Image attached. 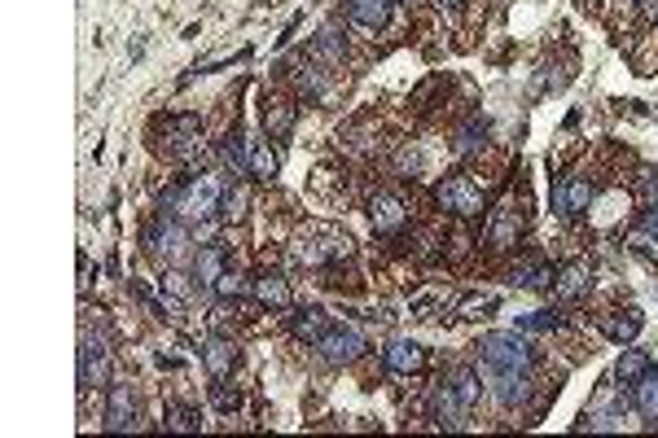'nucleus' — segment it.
Here are the masks:
<instances>
[{
	"label": "nucleus",
	"instance_id": "obj_6",
	"mask_svg": "<svg viewBox=\"0 0 658 438\" xmlns=\"http://www.w3.org/2000/svg\"><path fill=\"white\" fill-rule=\"evenodd\" d=\"M518 237H523V211H518V202H501L487 219V245L496 254H505L518 245Z\"/></svg>",
	"mask_w": 658,
	"mask_h": 438
},
{
	"label": "nucleus",
	"instance_id": "obj_39",
	"mask_svg": "<svg viewBox=\"0 0 658 438\" xmlns=\"http://www.w3.org/2000/svg\"><path fill=\"white\" fill-rule=\"evenodd\" d=\"M479 136H487V127H483V123H474V127H465V132H461V145H456V149H461V154L479 149V145H483Z\"/></svg>",
	"mask_w": 658,
	"mask_h": 438
},
{
	"label": "nucleus",
	"instance_id": "obj_38",
	"mask_svg": "<svg viewBox=\"0 0 658 438\" xmlns=\"http://www.w3.org/2000/svg\"><path fill=\"white\" fill-rule=\"evenodd\" d=\"M501 307V298L492 294V298H465L461 303V316H474V312H496Z\"/></svg>",
	"mask_w": 658,
	"mask_h": 438
},
{
	"label": "nucleus",
	"instance_id": "obj_30",
	"mask_svg": "<svg viewBox=\"0 0 658 438\" xmlns=\"http://www.w3.org/2000/svg\"><path fill=\"white\" fill-rule=\"evenodd\" d=\"M163 425L176 430V434H189V430H198V413L189 403H167L163 408Z\"/></svg>",
	"mask_w": 658,
	"mask_h": 438
},
{
	"label": "nucleus",
	"instance_id": "obj_28",
	"mask_svg": "<svg viewBox=\"0 0 658 438\" xmlns=\"http://www.w3.org/2000/svg\"><path fill=\"white\" fill-rule=\"evenodd\" d=\"M246 175H254V180H273L277 175V158H273V149H268V141H251V167H246Z\"/></svg>",
	"mask_w": 658,
	"mask_h": 438
},
{
	"label": "nucleus",
	"instance_id": "obj_22",
	"mask_svg": "<svg viewBox=\"0 0 658 438\" xmlns=\"http://www.w3.org/2000/svg\"><path fill=\"white\" fill-rule=\"evenodd\" d=\"M645 329V316L636 312V307H623V312H610V320H606V333H610V342H619V346H628V342L636 338Z\"/></svg>",
	"mask_w": 658,
	"mask_h": 438
},
{
	"label": "nucleus",
	"instance_id": "obj_21",
	"mask_svg": "<svg viewBox=\"0 0 658 438\" xmlns=\"http://www.w3.org/2000/svg\"><path fill=\"white\" fill-rule=\"evenodd\" d=\"M264 127H268L273 141H285V136L294 132V105L281 97H268L264 101Z\"/></svg>",
	"mask_w": 658,
	"mask_h": 438
},
{
	"label": "nucleus",
	"instance_id": "obj_5",
	"mask_svg": "<svg viewBox=\"0 0 658 438\" xmlns=\"http://www.w3.org/2000/svg\"><path fill=\"white\" fill-rule=\"evenodd\" d=\"M431 413H434V425H439V430H465L470 408H465V399L456 394L453 377H444V382L431 390Z\"/></svg>",
	"mask_w": 658,
	"mask_h": 438
},
{
	"label": "nucleus",
	"instance_id": "obj_27",
	"mask_svg": "<svg viewBox=\"0 0 658 438\" xmlns=\"http://www.w3.org/2000/svg\"><path fill=\"white\" fill-rule=\"evenodd\" d=\"M312 57H321V62H329V66H343V57H347L343 35H338L334 26H321V31H316V40H312Z\"/></svg>",
	"mask_w": 658,
	"mask_h": 438
},
{
	"label": "nucleus",
	"instance_id": "obj_33",
	"mask_svg": "<svg viewBox=\"0 0 658 438\" xmlns=\"http://www.w3.org/2000/svg\"><path fill=\"white\" fill-rule=\"evenodd\" d=\"M557 324H562V316H553V312H527V316H518V329H523V333H549Z\"/></svg>",
	"mask_w": 658,
	"mask_h": 438
},
{
	"label": "nucleus",
	"instance_id": "obj_31",
	"mask_svg": "<svg viewBox=\"0 0 658 438\" xmlns=\"http://www.w3.org/2000/svg\"><path fill=\"white\" fill-rule=\"evenodd\" d=\"M220 215H224V219H242V215H246V189H237V184H224V197H220Z\"/></svg>",
	"mask_w": 658,
	"mask_h": 438
},
{
	"label": "nucleus",
	"instance_id": "obj_26",
	"mask_svg": "<svg viewBox=\"0 0 658 438\" xmlns=\"http://www.w3.org/2000/svg\"><path fill=\"white\" fill-rule=\"evenodd\" d=\"M650 368H654V364H650V355H645V351H623V355H619V364H614V382L633 390L636 382L650 373Z\"/></svg>",
	"mask_w": 658,
	"mask_h": 438
},
{
	"label": "nucleus",
	"instance_id": "obj_19",
	"mask_svg": "<svg viewBox=\"0 0 658 438\" xmlns=\"http://www.w3.org/2000/svg\"><path fill=\"white\" fill-rule=\"evenodd\" d=\"M290 329H294V338L299 342H312V346H316L334 324H329V316L321 312V307H299V312L290 316Z\"/></svg>",
	"mask_w": 658,
	"mask_h": 438
},
{
	"label": "nucleus",
	"instance_id": "obj_15",
	"mask_svg": "<svg viewBox=\"0 0 658 438\" xmlns=\"http://www.w3.org/2000/svg\"><path fill=\"white\" fill-rule=\"evenodd\" d=\"M369 215H374V228H378V233H400L408 211H404V202H400L395 194H378L374 202H369Z\"/></svg>",
	"mask_w": 658,
	"mask_h": 438
},
{
	"label": "nucleus",
	"instance_id": "obj_23",
	"mask_svg": "<svg viewBox=\"0 0 658 438\" xmlns=\"http://www.w3.org/2000/svg\"><path fill=\"white\" fill-rule=\"evenodd\" d=\"M198 281H203L206 290H215V281L224 276V242H206L203 250H198Z\"/></svg>",
	"mask_w": 658,
	"mask_h": 438
},
{
	"label": "nucleus",
	"instance_id": "obj_34",
	"mask_svg": "<svg viewBox=\"0 0 658 438\" xmlns=\"http://www.w3.org/2000/svg\"><path fill=\"white\" fill-rule=\"evenodd\" d=\"M628 245H633L636 254H645V259H658V233L654 228H645V224L628 233Z\"/></svg>",
	"mask_w": 658,
	"mask_h": 438
},
{
	"label": "nucleus",
	"instance_id": "obj_2",
	"mask_svg": "<svg viewBox=\"0 0 658 438\" xmlns=\"http://www.w3.org/2000/svg\"><path fill=\"white\" fill-rule=\"evenodd\" d=\"M479 360L483 368H527L535 364V346L523 338V329H496L479 342Z\"/></svg>",
	"mask_w": 658,
	"mask_h": 438
},
{
	"label": "nucleus",
	"instance_id": "obj_24",
	"mask_svg": "<svg viewBox=\"0 0 658 438\" xmlns=\"http://www.w3.org/2000/svg\"><path fill=\"white\" fill-rule=\"evenodd\" d=\"M633 399H636V413L645 416L650 425H658V368H650L641 382L633 386Z\"/></svg>",
	"mask_w": 658,
	"mask_h": 438
},
{
	"label": "nucleus",
	"instance_id": "obj_42",
	"mask_svg": "<svg viewBox=\"0 0 658 438\" xmlns=\"http://www.w3.org/2000/svg\"><path fill=\"white\" fill-rule=\"evenodd\" d=\"M439 5H444V9H456V5H461V0H439Z\"/></svg>",
	"mask_w": 658,
	"mask_h": 438
},
{
	"label": "nucleus",
	"instance_id": "obj_4",
	"mask_svg": "<svg viewBox=\"0 0 658 438\" xmlns=\"http://www.w3.org/2000/svg\"><path fill=\"white\" fill-rule=\"evenodd\" d=\"M434 197H439V206H444V211L465 215V219L483 211V189L474 184V175H448V180L434 189Z\"/></svg>",
	"mask_w": 658,
	"mask_h": 438
},
{
	"label": "nucleus",
	"instance_id": "obj_40",
	"mask_svg": "<svg viewBox=\"0 0 658 438\" xmlns=\"http://www.w3.org/2000/svg\"><path fill=\"white\" fill-rule=\"evenodd\" d=\"M417 167H422V158H417V154H413V149H404V154H400V171H413V175H417Z\"/></svg>",
	"mask_w": 658,
	"mask_h": 438
},
{
	"label": "nucleus",
	"instance_id": "obj_3",
	"mask_svg": "<svg viewBox=\"0 0 658 438\" xmlns=\"http://www.w3.org/2000/svg\"><path fill=\"white\" fill-rule=\"evenodd\" d=\"M483 382L492 386L496 403H505V408H523V403L535 394L532 377H527L523 368H483Z\"/></svg>",
	"mask_w": 658,
	"mask_h": 438
},
{
	"label": "nucleus",
	"instance_id": "obj_16",
	"mask_svg": "<svg viewBox=\"0 0 658 438\" xmlns=\"http://www.w3.org/2000/svg\"><path fill=\"white\" fill-rule=\"evenodd\" d=\"M294 254H299V264H312V268H321V264H334V259H343V254H352V242L343 237H325V242H299L294 245Z\"/></svg>",
	"mask_w": 658,
	"mask_h": 438
},
{
	"label": "nucleus",
	"instance_id": "obj_9",
	"mask_svg": "<svg viewBox=\"0 0 658 438\" xmlns=\"http://www.w3.org/2000/svg\"><path fill=\"white\" fill-rule=\"evenodd\" d=\"M184 224H176V219H158V224H150L145 228V250L150 254H158V259H180L184 254Z\"/></svg>",
	"mask_w": 658,
	"mask_h": 438
},
{
	"label": "nucleus",
	"instance_id": "obj_18",
	"mask_svg": "<svg viewBox=\"0 0 658 438\" xmlns=\"http://www.w3.org/2000/svg\"><path fill=\"white\" fill-rule=\"evenodd\" d=\"M391 5H395V0H347V14H352L355 26L382 31V26L391 23Z\"/></svg>",
	"mask_w": 658,
	"mask_h": 438
},
{
	"label": "nucleus",
	"instance_id": "obj_14",
	"mask_svg": "<svg viewBox=\"0 0 658 438\" xmlns=\"http://www.w3.org/2000/svg\"><path fill=\"white\" fill-rule=\"evenodd\" d=\"M588 285H593V268H588L583 259H575V264H566V268L557 272L553 294L562 298V303H575V298H583V294H588Z\"/></svg>",
	"mask_w": 658,
	"mask_h": 438
},
{
	"label": "nucleus",
	"instance_id": "obj_25",
	"mask_svg": "<svg viewBox=\"0 0 658 438\" xmlns=\"http://www.w3.org/2000/svg\"><path fill=\"white\" fill-rule=\"evenodd\" d=\"M224 163H228V171H242V175H246V167H251V136L242 132V123H237V127H228Z\"/></svg>",
	"mask_w": 658,
	"mask_h": 438
},
{
	"label": "nucleus",
	"instance_id": "obj_13",
	"mask_svg": "<svg viewBox=\"0 0 658 438\" xmlns=\"http://www.w3.org/2000/svg\"><path fill=\"white\" fill-rule=\"evenodd\" d=\"M382 364L391 368V373H404V377H413L417 368L426 364V351H422L417 342L395 338V342H386V351H382Z\"/></svg>",
	"mask_w": 658,
	"mask_h": 438
},
{
	"label": "nucleus",
	"instance_id": "obj_10",
	"mask_svg": "<svg viewBox=\"0 0 658 438\" xmlns=\"http://www.w3.org/2000/svg\"><path fill=\"white\" fill-rule=\"evenodd\" d=\"M102 425L110 430V434H119V430H132V425H136V394H132L127 382H115V386H110Z\"/></svg>",
	"mask_w": 658,
	"mask_h": 438
},
{
	"label": "nucleus",
	"instance_id": "obj_36",
	"mask_svg": "<svg viewBox=\"0 0 658 438\" xmlns=\"http://www.w3.org/2000/svg\"><path fill=\"white\" fill-rule=\"evenodd\" d=\"M211 403H215V408H220V413H237V408H242V390H233V386H215L211 390Z\"/></svg>",
	"mask_w": 658,
	"mask_h": 438
},
{
	"label": "nucleus",
	"instance_id": "obj_35",
	"mask_svg": "<svg viewBox=\"0 0 658 438\" xmlns=\"http://www.w3.org/2000/svg\"><path fill=\"white\" fill-rule=\"evenodd\" d=\"M636 197H641L645 206H654L658 202V167H645L636 175Z\"/></svg>",
	"mask_w": 658,
	"mask_h": 438
},
{
	"label": "nucleus",
	"instance_id": "obj_12",
	"mask_svg": "<svg viewBox=\"0 0 658 438\" xmlns=\"http://www.w3.org/2000/svg\"><path fill=\"white\" fill-rule=\"evenodd\" d=\"M513 285H523V290H549V285H553V268H549V259L535 254V250H527V254L513 264Z\"/></svg>",
	"mask_w": 658,
	"mask_h": 438
},
{
	"label": "nucleus",
	"instance_id": "obj_8",
	"mask_svg": "<svg viewBox=\"0 0 658 438\" xmlns=\"http://www.w3.org/2000/svg\"><path fill=\"white\" fill-rule=\"evenodd\" d=\"M105 360H110L105 338H93V333L84 329V342H79V390H84V394L105 382Z\"/></svg>",
	"mask_w": 658,
	"mask_h": 438
},
{
	"label": "nucleus",
	"instance_id": "obj_1",
	"mask_svg": "<svg viewBox=\"0 0 658 438\" xmlns=\"http://www.w3.org/2000/svg\"><path fill=\"white\" fill-rule=\"evenodd\" d=\"M220 197H224V184L211 171H198V175H189L184 184H176L172 194L163 197V215L211 219V215H220Z\"/></svg>",
	"mask_w": 658,
	"mask_h": 438
},
{
	"label": "nucleus",
	"instance_id": "obj_29",
	"mask_svg": "<svg viewBox=\"0 0 658 438\" xmlns=\"http://www.w3.org/2000/svg\"><path fill=\"white\" fill-rule=\"evenodd\" d=\"M448 377H453L456 394H461V399H465V408H470V413H474V403H479V394H483V386H479V373H474V368H453V373H448Z\"/></svg>",
	"mask_w": 658,
	"mask_h": 438
},
{
	"label": "nucleus",
	"instance_id": "obj_17",
	"mask_svg": "<svg viewBox=\"0 0 658 438\" xmlns=\"http://www.w3.org/2000/svg\"><path fill=\"white\" fill-rule=\"evenodd\" d=\"M203 364H206V373H211L215 382H224L228 373L237 368V346L224 342V338H206L203 342Z\"/></svg>",
	"mask_w": 658,
	"mask_h": 438
},
{
	"label": "nucleus",
	"instance_id": "obj_41",
	"mask_svg": "<svg viewBox=\"0 0 658 438\" xmlns=\"http://www.w3.org/2000/svg\"><path fill=\"white\" fill-rule=\"evenodd\" d=\"M641 224H645V228H654V233H658V202H654V206H645V219H641Z\"/></svg>",
	"mask_w": 658,
	"mask_h": 438
},
{
	"label": "nucleus",
	"instance_id": "obj_37",
	"mask_svg": "<svg viewBox=\"0 0 658 438\" xmlns=\"http://www.w3.org/2000/svg\"><path fill=\"white\" fill-rule=\"evenodd\" d=\"M215 294H220V298H242V294H246V281H242L237 272H224V276L215 281Z\"/></svg>",
	"mask_w": 658,
	"mask_h": 438
},
{
	"label": "nucleus",
	"instance_id": "obj_32",
	"mask_svg": "<svg viewBox=\"0 0 658 438\" xmlns=\"http://www.w3.org/2000/svg\"><path fill=\"white\" fill-rule=\"evenodd\" d=\"M299 88H304L307 97H325V75H321L316 62H304V66H299Z\"/></svg>",
	"mask_w": 658,
	"mask_h": 438
},
{
	"label": "nucleus",
	"instance_id": "obj_11",
	"mask_svg": "<svg viewBox=\"0 0 658 438\" xmlns=\"http://www.w3.org/2000/svg\"><path fill=\"white\" fill-rule=\"evenodd\" d=\"M316 351L325 355V364H355L364 355V338L355 329H329L325 338L316 342Z\"/></svg>",
	"mask_w": 658,
	"mask_h": 438
},
{
	"label": "nucleus",
	"instance_id": "obj_7",
	"mask_svg": "<svg viewBox=\"0 0 658 438\" xmlns=\"http://www.w3.org/2000/svg\"><path fill=\"white\" fill-rule=\"evenodd\" d=\"M593 197H597V189H593L588 175H562V184L553 189V206H557V215L580 219V215H588Z\"/></svg>",
	"mask_w": 658,
	"mask_h": 438
},
{
	"label": "nucleus",
	"instance_id": "obj_20",
	"mask_svg": "<svg viewBox=\"0 0 658 438\" xmlns=\"http://www.w3.org/2000/svg\"><path fill=\"white\" fill-rule=\"evenodd\" d=\"M251 294L264 303V307H290V285H285V276L281 272H264V276H254L251 281Z\"/></svg>",
	"mask_w": 658,
	"mask_h": 438
}]
</instances>
